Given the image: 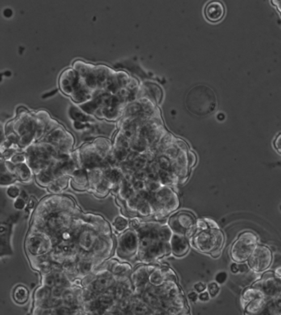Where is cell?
Wrapping results in <instances>:
<instances>
[{"instance_id": "1", "label": "cell", "mask_w": 281, "mask_h": 315, "mask_svg": "<svg viewBox=\"0 0 281 315\" xmlns=\"http://www.w3.org/2000/svg\"><path fill=\"white\" fill-rule=\"evenodd\" d=\"M83 290L69 287L61 293L52 292L41 299H33L31 315H87L83 308Z\"/></svg>"}, {"instance_id": "2", "label": "cell", "mask_w": 281, "mask_h": 315, "mask_svg": "<svg viewBox=\"0 0 281 315\" xmlns=\"http://www.w3.org/2000/svg\"><path fill=\"white\" fill-rule=\"evenodd\" d=\"M185 106L191 113L199 116H205L215 111L216 96L210 87L197 85L192 88L188 93Z\"/></svg>"}, {"instance_id": "3", "label": "cell", "mask_w": 281, "mask_h": 315, "mask_svg": "<svg viewBox=\"0 0 281 315\" xmlns=\"http://www.w3.org/2000/svg\"><path fill=\"white\" fill-rule=\"evenodd\" d=\"M192 244L200 253L219 258L224 244V234L219 228L197 229L192 236Z\"/></svg>"}, {"instance_id": "4", "label": "cell", "mask_w": 281, "mask_h": 315, "mask_svg": "<svg viewBox=\"0 0 281 315\" xmlns=\"http://www.w3.org/2000/svg\"><path fill=\"white\" fill-rule=\"evenodd\" d=\"M259 239L252 231H244L232 244L230 256L233 262L239 264L245 263L258 245Z\"/></svg>"}, {"instance_id": "5", "label": "cell", "mask_w": 281, "mask_h": 315, "mask_svg": "<svg viewBox=\"0 0 281 315\" xmlns=\"http://www.w3.org/2000/svg\"><path fill=\"white\" fill-rule=\"evenodd\" d=\"M197 220L194 214L188 211H180L171 215L167 225L172 233L192 239L197 231Z\"/></svg>"}, {"instance_id": "6", "label": "cell", "mask_w": 281, "mask_h": 315, "mask_svg": "<svg viewBox=\"0 0 281 315\" xmlns=\"http://www.w3.org/2000/svg\"><path fill=\"white\" fill-rule=\"evenodd\" d=\"M139 238L136 230L128 229L120 234L117 241V255L121 258H130L138 254Z\"/></svg>"}, {"instance_id": "7", "label": "cell", "mask_w": 281, "mask_h": 315, "mask_svg": "<svg viewBox=\"0 0 281 315\" xmlns=\"http://www.w3.org/2000/svg\"><path fill=\"white\" fill-rule=\"evenodd\" d=\"M272 260V252L270 248L266 245L258 244L248 259V265L253 272H263L270 268Z\"/></svg>"}, {"instance_id": "8", "label": "cell", "mask_w": 281, "mask_h": 315, "mask_svg": "<svg viewBox=\"0 0 281 315\" xmlns=\"http://www.w3.org/2000/svg\"><path fill=\"white\" fill-rule=\"evenodd\" d=\"M252 287L258 289L265 297L270 300L281 295V281L275 278L273 271L265 273L260 279L254 282Z\"/></svg>"}, {"instance_id": "9", "label": "cell", "mask_w": 281, "mask_h": 315, "mask_svg": "<svg viewBox=\"0 0 281 315\" xmlns=\"http://www.w3.org/2000/svg\"><path fill=\"white\" fill-rule=\"evenodd\" d=\"M244 315H279L271 300L264 295L248 302L243 306Z\"/></svg>"}, {"instance_id": "10", "label": "cell", "mask_w": 281, "mask_h": 315, "mask_svg": "<svg viewBox=\"0 0 281 315\" xmlns=\"http://www.w3.org/2000/svg\"><path fill=\"white\" fill-rule=\"evenodd\" d=\"M171 253L170 243L163 242V241H155L150 245L147 249L143 252L138 253V258L141 262L146 264H150L151 262H155L159 258H163L165 256L169 255Z\"/></svg>"}, {"instance_id": "11", "label": "cell", "mask_w": 281, "mask_h": 315, "mask_svg": "<svg viewBox=\"0 0 281 315\" xmlns=\"http://www.w3.org/2000/svg\"><path fill=\"white\" fill-rule=\"evenodd\" d=\"M170 247L172 255L177 258H182L186 255L190 250L189 239L185 236L173 233L172 239L170 240Z\"/></svg>"}, {"instance_id": "12", "label": "cell", "mask_w": 281, "mask_h": 315, "mask_svg": "<svg viewBox=\"0 0 281 315\" xmlns=\"http://www.w3.org/2000/svg\"><path fill=\"white\" fill-rule=\"evenodd\" d=\"M225 14V9L223 4L218 1H213L206 5L205 9V16L209 22H219L223 19Z\"/></svg>"}, {"instance_id": "13", "label": "cell", "mask_w": 281, "mask_h": 315, "mask_svg": "<svg viewBox=\"0 0 281 315\" xmlns=\"http://www.w3.org/2000/svg\"><path fill=\"white\" fill-rule=\"evenodd\" d=\"M72 188L75 191H86L89 187L88 173L86 169H78L72 174Z\"/></svg>"}, {"instance_id": "14", "label": "cell", "mask_w": 281, "mask_h": 315, "mask_svg": "<svg viewBox=\"0 0 281 315\" xmlns=\"http://www.w3.org/2000/svg\"><path fill=\"white\" fill-rule=\"evenodd\" d=\"M14 173L18 177L19 181L24 182H30L32 177H33V171L31 169V167L27 165V163H23V164H21V165H16Z\"/></svg>"}, {"instance_id": "15", "label": "cell", "mask_w": 281, "mask_h": 315, "mask_svg": "<svg viewBox=\"0 0 281 315\" xmlns=\"http://www.w3.org/2000/svg\"><path fill=\"white\" fill-rule=\"evenodd\" d=\"M30 297L29 290L23 285H18L13 291V299L18 304H25Z\"/></svg>"}, {"instance_id": "16", "label": "cell", "mask_w": 281, "mask_h": 315, "mask_svg": "<svg viewBox=\"0 0 281 315\" xmlns=\"http://www.w3.org/2000/svg\"><path fill=\"white\" fill-rule=\"evenodd\" d=\"M112 228L119 234L129 229V221L127 218L122 215H117L112 221Z\"/></svg>"}, {"instance_id": "17", "label": "cell", "mask_w": 281, "mask_h": 315, "mask_svg": "<svg viewBox=\"0 0 281 315\" xmlns=\"http://www.w3.org/2000/svg\"><path fill=\"white\" fill-rule=\"evenodd\" d=\"M18 180V177L14 173L8 171L5 164L3 162L2 171H1V186H12Z\"/></svg>"}, {"instance_id": "18", "label": "cell", "mask_w": 281, "mask_h": 315, "mask_svg": "<svg viewBox=\"0 0 281 315\" xmlns=\"http://www.w3.org/2000/svg\"><path fill=\"white\" fill-rule=\"evenodd\" d=\"M154 212L155 211H154L153 205L150 202H145V201L140 202L137 210V215L142 218L151 216L154 215Z\"/></svg>"}, {"instance_id": "19", "label": "cell", "mask_w": 281, "mask_h": 315, "mask_svg": "<svg viewBox=\"0 0 281 315\" xmlns=\"http://www.w3.org/2000/svg\"><path fill=\"white\" fill-rule=\"evenodd\" d=\"M21 192H22V190H21L20 187L17 186V185L14 184L8 187L6 194H7L8 196H9L10 199L16 200L17 198L20 196Z\"/></svg>"}, {"instance_id": "20", "label": "cell", "mask_w": 281, "mask_h": 315, "mask_svg": "<svg viewBox=\"0 0 281 315\" xmlns=\"http://www.w3.org/2000/svg\"><path fill=\"white\" fill-rule=\"evenodd\" d=\"M208 292L210 294V297L215 298L217 295H219L220 288L216 282H210V284L207 286Z\"/></svg>"}, {"instance_id": "21", "label": "cell", "mask_w": 281, "mask_h": 315, "mask_svg": "<svg viewBox=\"0 0 281 315\" xmlns=\"http://www.w3.org/2000/svg\"><path fill=\"white\" fill-rule=\"evenodd\" d=\"M27 200L25 198L19 196L14 202V207L17 211H23L27 207Z\"/></svg>"}, {"instance_id": "22", "label": "cell", "mask_w": 281, "mask_h": 315, "mask_svg": "<svg viewBox=\"0 0 281 315\" xmlns=\"http://www.w3.org/2000/svg\"><path fill=\"white\" fill-rule=\"evenodd\" d=\"M37 204H38V202L36 200V198L35 196H30L29 199L27 200V207H26L24 210L25 212L27 214L30 213V212L33 211Z\"/></svg>"}, {"instance_id": "23", "label": "cell", "mask_w": 281, "mask_h": 315, "mask_svg": "<svg viewBox=\"0 0 281 315\" xmlns=\"http://www.w3.org/2000/svg\"><path fill=\"white\" fill-rule=\"evenodd\" d=\"M47 189L49 190L50 192L53 194H58L63 191L62 187L56 181H54L52 184H50Z\"/></svg>"}, {"instance_id": "24", "label": "cell", "mask_w": 281, "mask_h": 315, "mask_svg": "<svg viewBox=\"0 0 281 315\" xmlns=\"http://www.w3.org/2000/svg\"><path fill=\"white\" fill-rule=\"evenodd\" d=\"M227 278H228L227 273L224 272V271H221V272L217 274L216 278H215V281H216L218 284H223V283H224V282H226Z\"/></svg>"}, {"instance_id": "25", "label": "cell", "mask_w": 281, "mask_h": 315, "mask_svg": "<svg viewBox=\"0 0 281 315\" xmlns=\"http://www.w3.org/2000/svg\"><path fill=\"white\" fill-rule=\"evenodd\" d=\"M273 145L275 150L277 151V153H279L281 154V133L279 134L278 136L275 137L273 142Z\"/></svg>"}, {"instance_id": "26", "label": "cell", "mask_w": 281, "mask_h": 315, "mask_svg": "<svg viewBox=\"0 0 281 315\" xmlns=\"http://www.w3.org/2000/svg\"><path fill=\"white\" fill-rule=\"evenodd\" d=\"M141 224H142V223H141L138 219H136V218L132 219L131 220H129V229L137 230V229H138V228L140 227Z\"/></svg>"}, {"instance_id": "27", "label": "cell", "mask_w": 281, "mask_h": 315, "mask_svg": "<svg viewBox=\"0 0 281 315\" xmlns=\"http://www.w3.org/2000/svg\"><path fill=\"white\" fill-rule=\"evenodd\" d=\"M207 288V286L203 283V282H197L194 285L195 291L198 294L202 293L204 291H205Z\"/></svg>"}, {"instance_id": "28", "label": "cell", "mask_w": 281, "mask_h": 315, "mask_svg": "<svg viewBox=\"0 0 281 315\" xmlns=\"http://www.w3.org/2000/svg\"><path fill=\"white\" fill-rule=\"evenodd\" d=\"M210 295L207 291H204L202 293L199 294V300L201 302H207L210 300Z\"/></svg>"}, {"instance_id": "29", "label": "cell", "mask_w": 281, "mask_h": 315, "mask_svg": "<svg viewBox=\"0 0 281 315\" xmlns=\"http://www.w3.org/2000/svg\"><path fill=\"white\" fill-rule=\"evenodd\" d=\"M188 299L192 302H196L197 300H199V295L196 291H192L190 293L188 294Z\"/></svg>"}, {"instance_id": "30", "label": "cell", "mask_w": 281, "mask_h": 315, "mask_svg": "<svg viewBox=\"0 0 281 315\" xmlns=\"http://www.w3.org/2000/svg\"><path fill=\"white\" fill-rule=\"evenodd\" d=\"M230 270L232 271V273H235V274H237V273L239 272V263H236V262H233L231 266H230Z\"/></svg>"}, {"instance_id": "31", "label": "cell", "mask_w": 281, "mask_h": 315, "mask_svg": "<svg viewBox=\"0 0 281 315\" xmlns=\"http://www.w3.org/2000/svg\"><path fill=\"white\" fill-rule=\"evenodd\" d=\"M273 272H274V277H275V278H277V279L281 281V266H278V267L274 269Z\"/></svg>"}, {"instance_id": "32", "label": "cell", "mask_w": 281, "mask_h": 315, "mask_svg": "<svg viewBox=\"0 0 281 315\" xmlns=\"http://www.w3.org/2000/svg\"><path fill=\"white\" fill-rule=\"evenodd\" d=\"M274 165H276V166H280L281 167V161H279V162L275 163Z\"/></svg>"}, {"instance_id": "33", "label": "cell", "mask_w": 281, "mask_h": 315, "mask_svg": "<svg viewBox=\"0 0 281 315\" xmlns=\"http://www.w3.org/2000/svg\"><path fill=\"white\" fill-rule=\"evenodd\" d=\"M279 208H280V211H281V206H280V207H279Z\"/></svg>"}]
</instances>
